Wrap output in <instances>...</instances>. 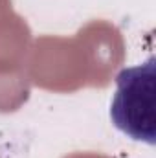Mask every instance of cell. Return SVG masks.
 <instances>
[{
    "label": "cell",
    "mask_w": 156,
    "mask_h": 158,
    "mask_svg": "<svg viewBox=\"0 0 156 158\" xmlns=\"http://www.w3.org/2000/svg\"><path fill=\"white\" fill-rule=\"evenodd\" d=\"M110 119L125 136L156 143V57L143 64L123 68L116 76V94L110 103Z\"/></svg>",
    "instance_id": "obj_1"
}]
</instances>
